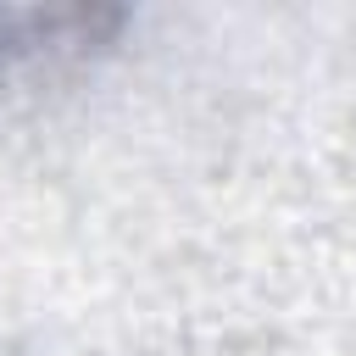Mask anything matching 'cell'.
Instances as JSON below:
<instances>
[{
	"label": "cell",
	"mask_w": 356,
	"mask_h": 356,
	"mask_svg": "<svg viewBox=\"0 0 356 356\" xmlns=\"http://www.w3.org/2000/svg\"><path fill=\"white\" fill-rule=\"evenodd\" d=\"M122 11H89V6H0V78L22 67H44L61 56H83L95 44H111L122 28Z\"/></svg>",
	"instance_id": "cell-1"
}]
</instances>
